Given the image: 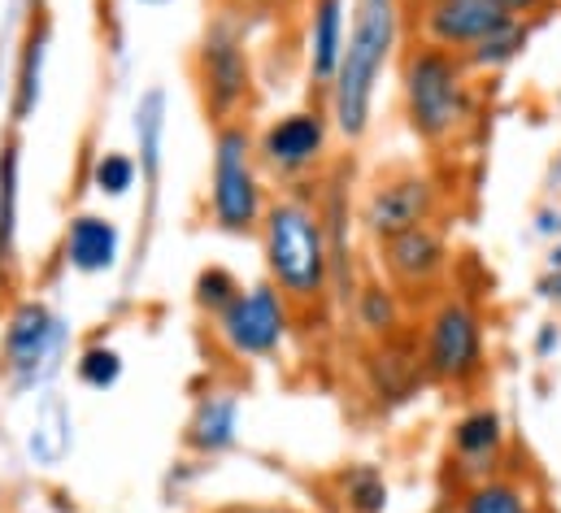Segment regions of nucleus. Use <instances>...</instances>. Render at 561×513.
<instances>
[{"mask_svg":"<svg viewBox=\"0 0 561 513\" xmlns=\"http://www.w3.org/2000/svg\"><path fill=\"white\" fill-rule=\"evenodd\" d=\"M379 261H383V274L388 283L405 296H419V292H431L439 287V278L448 274V244L439 236L435 223H422L414 231L397 236V240H383L379 244Z\"/></svg>","mask_w":561,"mask_h":513,"instance_id":"12","label":"nucleus"},{"mask_svg":"<svg viewBox=\"0 0 561 513\" xmlns=\"http://www.w3.org/2000/svg\"><path fill=\"white\" fill-rule=\"evenodd\" d=\"M240 287H244V283H240L227 265H205V270L196 274V283H192V300H196V309H201L205 318H214V314H222V309L236 300Z\"/></svg>","mask_w":561,"mask_h":513,"instance_id":"28","label":"nucleus"},{"mask_svg":"<svg viewBox=\"0 0 561 513\" xmlns=\"http://www.w3.org/2000/svg\"><path fill=\"white\" fill-rule=\"evenodd\" d=\"M549 270H561V244L553 249V256H549Z\"/></svg>","mask_w":561,"mask_h":513,"instance_id":"32","label":"nucleus"},{"mask_svg":"<svg viewBox=\"0 0 561 513\" xmlns=\"http://www.w3.org/2000/svg\"><path fill=\"white\" fill-rule=\"evenodd\" d=\"M527 39H531V31H527V22H514V26H505L501 35H492L488 44H479L470 57H466V66L479 75V70H505V66H514L523 53H527Z\"/></svg>","mask_w":561,"mask_h":513,"instance_id":"26","label":"nucleus"},{"mask_svg":"<svg viewBox=\"0 0 561 513\" xmlns=\"http://www.w3.org/2000/svg\"><path fill=\"white\" fill-rule=\"evenodd\" d=\"M66 340H70V327L48 300L39 296L18 300L0 331V375L9 391H31L48 384L61 371Z\"/></svg>","mask_w":561,"mask_h":513,"instance_id":"7","label":"nucleus"},{"mask_svg":"<svg viewBox=\"0 0 561 513\" xmlns=\"http://www.w3.org/2000/svg\"><path fill=\"white\" fill-rule=\"evenodd\" d=\"M422 375L444 387H470L488 371V331L483 314L461 296L448 292L431 305L422 322V349H419Z\"/></svg>","mask_w":561,"mask_h":513,"instance_id":"6","label":"nucleus"},{"mask_svg":"<svg viewBox=\"0 0 561 513\" xmlns=\"http://www.w3.org/2000/svg\"><path fill=\"white\" fill-rule=\"evenodd\" d=\"M136 4H165V0H136Z\"/></svg>","mask_w":561,"mask_h":513,"instance_id":"33","label":"nucleus"},{"mask_svg":"<svg viewBox=\"0 0 561 513\" xmlns=\"http://www.w3.org/2000/svg\"><path fill=\"white\" fill-rule=\"evenodd\" d=\"M136 183H140L136 152H123V148H105V152H96V161H92V192H96V196L123 201Z\"/></svg>","mask_w":561,"mask_h":513,"instance_id":"25","label":"nucleus"},{"mask_svg":"<svg viewBox=\"0 0 561 513\" xmlns=\"http://www.w3.org/2000/svg\"><path fill=\"white\" fill-rule=\"evenodd\" d=\"M435 214H439V183L422 170H392L366 187L357 223L375 244H383L422 223H435Z\"/></svg>","mask_w":561,"mask_h":513,"instance_id":"10","label":"nucleus"},{"mask_svg":"<svg viewBox=\"0 0 561 513\" xmlns=\"http://www.w3.org/2000/svg\"><path fill=\"white\" fill-rule=\"evenodd\" d=\"M348 305H353L357 327L379 335V340H392L401 331V322H405V300H401V292L392 283H366V287L353 292Z\"/></svg>","mask_w":561,"mask_h":513,"instance_id":"23","label":"nucleus"},{"mask_svg":"<svg viewBox=\"0 0 561 513\" xmlns=\"http://www.w3.org/2000/svg\"><path fill=\"white\" fill-rule=\"evenodd\" d=\"M257 240L266 261V283L291 309H309L331 296V253L313 196L305 192L275 196L262 214Z\"/></svg>","mask_w":561,"mask_h":513,"instance_id":"2","label":"nucleus"},{"mask_svg":"<svg viewBox=\"0 0 561 513\" xmlns=\"http://www.w3.org/2000/svg\"><path fill=\"white\" fill-rule=\"evenodd\" d=\"M340 501L348 513H388L392 488L375 466H348L340 475Z\"/></svg>","mask_w":561,"mask_h":513,"instance_id":"24","label":"nucleus"},{"mask_svg":"<svg viewBox=\"0 0 561 513\" xmlns=\"http://www.w3.org/2000/svg\"><path fill=\"white\" fill-rule=\"evenodd\" d=\"M70 448H75V418H70L66 400L48 391L44 404L35 409V422H31V435H26V453H31V461H39L44 470H53V466L66 461Z\"/></svg>","mask_w":561,"mask_h":513,"instance_id":"20","label":"nucleus"},{"mask_svg":"<svg viewBox=\"0 0 561 513\" xmlns=\"http://www.w3.org/2000/svg\"><path fill=\"white\" fill-rule=\"evenodd\" d=\"M474 70L444 48L414 44L401 61V114L410 135L426 148L453 144L474 123Z\"/></svg>","mask_w":561,"mask_h":513,"instance_id":"3","label":"nucleus"},{"mask_svg":"<svg viewBox=\"0 0 561 513\" xmlns=\"http://www.w3.org/2000/svg\"><path fill=\"white\" fill-rule=\"evenodd\" d=\"M340 174L335 170L318 196V214H322V231H327V253H331V296L340 305L353 300L357 292V274H353V205H348V192L340 187Z\"/></svg>","mask_w":561,"mask_h":513,"instance_id":"15","label":"nucleus"},{"mask_svg":"<svg viewBox=\"0 0 561 513\" xmlns=\"http://www.w3.org/2000/svg\"><path fill=\"white\" fill-rule=\"evenodd\" d=\"M271 4H291V0H271Z\"/></svg>","mask_w":561,"mask_h":513,"instance_id":"34","label":"nucleus"},{"mask_svg":"<svg viewBox=\"0 0 561 513\" xmlns=\"http://www.w3.org/2000/svg\"><path fill=\"white\" fill-rule=\"evenodd\" d=\"M505 440H510V426H505V418H501L492 404L466 409V413L453 422V457H457V466H461L470 479L496 475L501 453H505Z\"/></svg>","mask_w":561,"mask_h":513,"instance_id":"17","label":"nucleus"},{"mask_svg":"<svg viewBox=\"0 0 561 513\" xmlns=\"http://www.w3.org/2000/svg\"><path fill=\"white\" fill-rule=\"evenodd\" d=\"M348 35V0H305V35H300V57H305V79L309 88L327 92L344 53Z\"/></svg>","mask_w":561,"mask_h":513,"instance_id":"13","label":"nucleus"},{"mask_svg":"<svg viewBox=\"0 0 561 513\" xmlns=\"http://www.w3.org/2000/svg\"><path fill=\"white\" fill-rule=\"evenodd\" d=\"M18 174H22V148H18V139H4V148H0V278H9L18 265V231H22Z\"/></svg>","mask_w":561,"mask_h":513,"instance_id":"21","label":"nucleus"},{"mask_svg":"<svg viewBox=\"0 0 561 513\" xmlns=\"http://www.w3.org/2000/svg\"><path fill=\"white\" fill-rule=\"evenodd\" d=\"M131 130H136L140 183H144V192H148V218H152L157 192H161V170H165V88L140 92V101H136V110H131Z\"/></svg>","mask_w":561,"mask_h":513,"instance_id":"19","label":"nucleus"},{"mask_svg":"<svg viewBox=\"0 0 561 513\" xmlns=\"http://www.w3.org/2000/svg\"><path fill=\"white\" fill-rule=\"evenodd\" d=\"M514 22H523V18L505 13L496 0H422L419 35L422 44L457 53L466 61L479 44H488L492 35H501Z\"/></svg>","mask_w":561,"mask_h":513,"instance_id":"11","label":"nucleus"},{"mask_svg":"<svg viewBox=\"0 0 561 513\" xmlns=\"http://www.w3.org/2000/svg\"><path fill=\"white\" fill-rule=\"evenodd\" d=\"M240 396L231 387H205L187 413L183 426V448L196 457H222L240 444Z\"/></svg>","mask_w":561,"mask_h":513,"instance_id":"14","label":"nucleus"},{"mask_svg":"<svg viewBox=\"0 0 561 513\" xmlns=\"http://www.w3.org/2000/svg\"><path fill=\"white\" fill-rule=\"evenodd\" d=\"M496 4H501L505 13H514V18H523V22H527V18L545 13V9L553 4V0H496Z\"/></svg>","mask_w":561,"mask_h":513,"instance_id":"30","label":"nucleus"},{"mask_svg":"<svg viewBox=\"0 0 561 513\" xmlns=\"http://www.w3.org/2000/svg\"><path fill=\"white\" fill-rule=\"evenodd\" d=\"M457 513H536V501L531 492L510 479V475H483V479H470L461 501H457Z\"/></svg>","mask_w":561,"mask_h":513,"instance_id":"22","label":"nucleus"},{"mask_svg":"<svg viewBox=\"0 0 561 513\" xmlns=\"http://www.w3.org/2000/svg\"><path fill=\"white\" fill-rule=\"evenodd\" d=\"M331 135H335V127H331V114L322 105L287 110L253 135L257 139V161H262L266 174H275L283 183H300L327 161Z\"/></svg>","mask_w":561,"mask_h":513,"instance_id":"9","label":"nucleus"},{"mask_svg":"<svg viewBox=\"0 0 561 513\" xmlns=\"http://www.w3.org/2000/svg\"><path fill=\"white\" fill-rule=\"evenodd\" d=\"M48 44H53V26L44 18V9L31 18V26L22 31V44H18V66H13V101H9V114H13V127H26L44 101V70H48Z\"/></svg>","mask_w":561,"mask_h":513,"instance_id":"18","label":"nucleus"},{"mask_svg":"<svg viewBox=\"0 0 561 513\" xmlns=\"http://www.w3.org/2000/svg\"><path fill=\"white\" fill-rule=\"evenodd\" d=\"M266 174L257 161V139L249 123H222L214 127V152H209V223L222 236H257L262 214H266Z\"/></svg>","mask_w":561,"mask_h":513,"instance_id":"4","label":"nucleus"},{"mask_svg":"<svg viewBox=\"0 0 561 513\" xmlns=\"http://www.w3.org/2000/svg\"><path fill=\"white\" fill-rule=\"evenodd\" d=\"M401 0H348V35L327 96L331 127L344 144H362L375 127L383 75L401 48Z\"/></svg>","mask_w":561,"mask_h":513,"instance_id":"1","label":"nucleus"},{"mask_svg":"<svg viewBox=\"0 0 561 513\" xmlns=\"http://www.w3.org/2000/svg\"><path fill=\"white\" fill-rule=\"evenodd\" d=\"M192 79L201 92V110L214 127L222 123H240V114L253 101V57H249V26L222 9L192 57Z\"/></svg>","mask_w":561,"mask_h":513,"instance_id":"5","label":"nucleus"},{"mask_svg":"<svg viewBox=\"0 0 561 513\" xmlns=\"http://www.w3.org/2000/svg\"><path fill=\"white\" fill-rule=\"evenodd\" d=\"M214 340L236 357V362H271L279 357L287 335H291V305L262 278L236 292V300L209 318Z\"/></svg>","mask_w":561,"mask_h":513,"instance_id":"8","label":"nucleus"},{"mask_svg":"<svg viewBox=\"0 0 561 513\" xmlns=\"http://www.w3.org/2000/svg\"><path fill=\"white\" fill-rule=\"evenodd\" d=\"M553 340H558V335H553V327H549V331L540 335V353H549V349H553Z\"/></svg>","mask_w":561,"mask_h":513,"instance_id":"31","label":"nucleus"},{"mask_svg":"<svg viewBox=\"0 0 561 513\" xmlns=\"http://www.w3.org/2000/svg\"><path fill=\"white\" fill-rule=\"evenodd\" d=\"M218 513H305V510L283 505V501H236V505H222Z\"/></svg>","mask_w":561,"mask_h":513,"instance_id":"29","label":"nucleus"},{"mask_svg":"<svg viewBox=\"0 0 561 513\" xmlns=\"http://www.w3.org/2000/svg\"><path fill=\"white\" fill-rule=\"evenodd\" d=\"M75 379L88 391H114L123 379V353L114 344H88L75 362Z\"/></svg>","mask_w":561,"mask_h":513,"instance_id":"27","label":"nucleus"},{"mask_svg":"<svg viewBox=\"0 0 561 513\" xmlns=\"http://www.w3.org/2000/svg\"><path fill=\"white\" fill-rule=\"evenodd\" d=\"M61 256L75 274H114L123 261V231L114 218L105 214H75L66 223V240H61Z\"/></svg>","mask_w":561,"mask_h":513,"instance_id":"16","label":"nucleus"}]
</instances>
